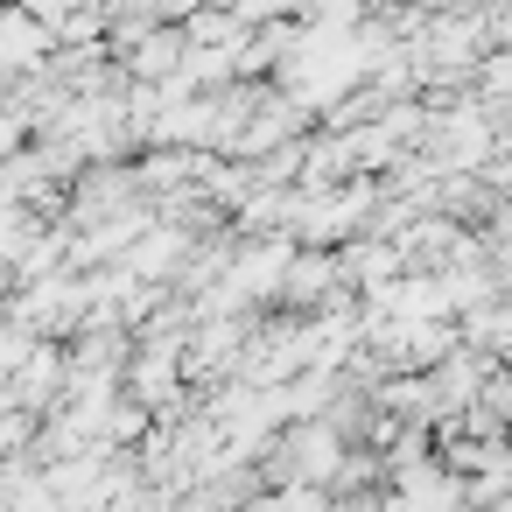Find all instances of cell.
<instances>
[{
  "instance_id": "cell-1",
  "label": "cell",
  "mask_w": 512,
  "mask_h": 512,
  "mask_svg": "<svg viewBox=\"0 0 512 512\" xmlns=\"http://www.w3.org/2000/svg\"><path fill=\"white\" fill-rule=\"evenodd\" d=\"M141 197H148V190H141L134 169H120V162H92V169L78 176V190H71V232H85V225H99V218H113V211L141 204Z\"/></svg>"
},
{
  "instance_id": "cell-2",
  "label": "cell",
  "mask_w": 512,
  "mask_h": 512,
  "mask_svg": "<svg viewBox=\"0 0 512 512\" xmlns=\"http://www.w3.org/2000/svg\"><path fill=\"white\" fill-rule=\"evenodd\" d=\"M281 302H288V309H330V302H351L344 260L323 253V246L295 253V260H288V288H281Z\"/></svg>"
},
{
  "instance_id": "cell-3",
  "label": "cell",
  "mask_w": 512,
  "mask_h": 512,
  "mask_svg": "<svg viewBox=\"0 0 512 512\" xmlns=\"http://www.w3.org/2000/svg\"><path fill=\"white\" fill-rule=\"evenodd\" d=\"M288 260H295V246H246V253H232L225 281H232V295H239L246 309H253V302H281Z\"/></svg>"
},
{
  "instance_id": "cell-4",
  "label": "cell",
  "mask_w": 512,
  "mask_h": 512,
  "mask_svg": "<svg viewBox=\"0 0 512 512\" xmlns=\"http://www.w3.org/2000/svg\"><path fill=\"white\" fill-rule=\"evenodd\" d=\"M120 64H127V78L162 85V78H176V71L190 64V29H183V22H155V29H148V36H141Z\"/></svg>"
}]
</instances>
